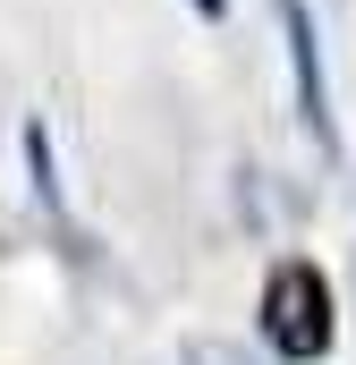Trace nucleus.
<instances>
[{"mask_svg": "<svg viewBox=\"0 0 356 365\" xmlns=\"http://www.w3.org/2000/svg\"><path fill=\"white\" fill-rule=\"evenodd\" d=\"M263 340L280 357H297V365H314L331 349V280L314 264H280L263 280Z\"/></svg>", "mask_w": 356, "mask_h": 365, "instance_id": "obj_1", "label": "nucleus"}, {"mask_svg": "<svg viewBox=\"0 0 356 365\" xmlns=\"http://www.w3.org/2000/svg\"><path fill=\"white\" fill-rule=\"evenodd\" d=\"M280 26H288V60H297V102H305V128L331 145V102H323V43H314V17H305V0H280Z\"/></svg>", "mask_w": 356, "mask_h": 365, "instance_id": "obj_2", "label": "nucleus"}, {"mask_svg": "<svg viewBox=\"0 0 356 365\" xmlns=\"http://www.w3.org/2000/svg\"><path fill=\"white\" fill-rule=\"evenodd\" d=\"M187 365H246V357H238L229 340H195V349H187Z\"/></svg>", "mask_w": 356, "mask_h": 365, "instance_id": "obj_3", "label": "nucleus"}, {"mask_svg": "<svg viewBox=\"0 0 356 365\" xmlns=\"http://www.w3.org/2000/svg\"><path fill=\"white\" fill-rule=\"evenodd\" d=\"M195 9H204V17H221V0H195Z\"/></svg>", "mask_w": 356, "mask_h": 365, "instance_id": "obj_4", "label": "nucleus"}]
</instances>
